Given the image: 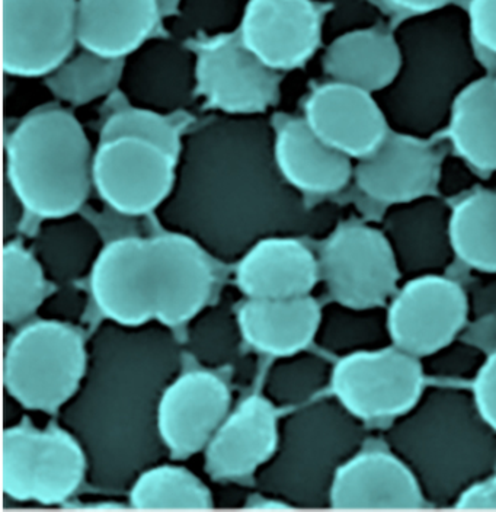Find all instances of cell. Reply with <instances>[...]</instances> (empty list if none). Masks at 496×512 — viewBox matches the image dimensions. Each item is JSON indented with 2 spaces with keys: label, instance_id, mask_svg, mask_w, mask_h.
I'll return each mask as SVG.
<instances>
[{
  "label": "cell",
  "instance_id": "6da1fadb",
  "mask_svg": "<svg viewBox=\"0 0 496 512\" xmlns=\"http://www.w3.org/2000/svg\"><path fill=\"white\" fill-rule=\"evenodd\" d=\"M262 121L223 120L188 139L168 220L220 258L302 226L296 188L281 176Z\"/></svg>",
  "mask_w": 496,
  "mask_h": 512
},
{
  "label": "cell",
  "instance_id": "7a4b0ae2",
  "mask_svg": "<svg viewBox=\"0 0 496 512\" xmlns=\"http://www.w3.org/2000/svg\"><path fill=\"white\" fill-rule=\"evenodd\" d=\"M79 396L64 419L88 459V472L105 483L133 479L158 457L160 398L178 368L171 336L158 329H102Z\"/></svg>",
  "mask_w": 496,
  "mask_h": 512
},
{
  "label": "cell",
  "instance_id": "3957f363",
  "mask_svg": "<svg viewBox=\"0 0 496 512\" xmlns=\"http://www.w3.org/2000/svg\"><path fill=\"white\" fill-rule=\"evenodd\" d=\"M383 440L434 507H453L469 486L496 470V430L469 390L427 387Z\"/></svg>",
  "mask_w": 496,
  "mask_h": 512
},
{
  "label": "cell",
  "instance_id": "277c9868",
  "mask_svg": "<svg viewBox=\"0 0 496 512\" xmlns=\"http://www.w3.org/2000/svg\"><path fill=\"white\" fill-rule=\"evenodd\" d=\"M213 281L203 248L184 233L112 240L98 265L102 299L131 325L187 322L206 306Z\"/></svg>",
  "mask_w": 496,
  "mask_h": 512
},
{
  "label": "cell",
  "instance_id": "5b68a950",
  "mask_svg": "<svg viewBox=\"0 0 496 512\" xmlns=\"http://www.w3.org/2000/svg\"><path fill=\"white\" fill-rule=\"evenodd\" d=\"M6 176L25 210L46 220L72 217L91 187V143L75 115L43 110L28 115L9 134Z\"/></svg>",
  "mask_w": 496,
  "mask_h": 512
},
{
  "label": "cell",
  "instance_id": "8992f818",
  "mask_svg": "<svg viewBox=\"0 0 496 512\" xmlns=\"http://www.w3.org/2000/svg\"><path fill=\"white\" fill-rule=\"evenodd\" d=\"M280 431L274 492L299 507H329L336 475L366 443L363 421L338 399H320L288 416Z\"/></svg>",
  "mask_w": 496,
  "mask_h": 512
},
{
  "label": "cell",
  "instance_id": "52a82bcc",
  "mask_svg": "<svg viewBox=\"0 0 496 512\" xmlns=\"http://www.w3.org/2000/svg\"><path fill=\"white\" fill-rule=\"evenodd\" d=\"M89 354L75 329L38 322L22 329L5 352L3 382L22 406L51 412L78 393Z\"/></svg>",
  "mask_w": 496,
  "mask_h": 512
},
{
  "label": "cell",
  "instance_id": "ba28073f",
  "mask_svg": "<svg viewBox=\"0 0 496 512\" xmlns=\"http://www.w3.org/2000/svg\"><path fill=\"white\" fill-rule=\"evenodd\" d=\"M86 473L85 450L70 431L3 432V492L15 501L60 504L75 494Z\"/></svg>",
  "mask_w": 496,
  "mask_h": 512
},
{
  "label": "cell",
  "instance_id": "9c48e42d",
  "mask_svg": "<svg viewBox=\"0 0 496 512\" xmlns=\"http://www.w3.org/2000/svg\"><path fill=\"white\" fill-rule=\"evenodd\" d=\"M78 0H2L3 72L44 78L72 57Z\"/></svg>",
  "mask_w": 496,
  "mask_h": 512
},
{
  "label": "cell",
  "instance_id": "30bf717a",
  "mask_svg": "<svg viewBox=\"0 0 496 512\" xmlns=\"http://www.w3.org/2000/svg\"><path fill=\"white\" fill-rule=\"evenodd\" d=\"M178 160L158 144L117 137L99 142L92 181L112 210L128 217L144 216L171 198Z\"/></svg>",
  "mask_w": 496,
  "mask_h": 512
},
{
  "label": "cell",
  "instance_id": "8fae6325",
  "mask_svg": "<svg viewBox=\"0 0 496 512\" xmlns=\"http://www.w3.org/2000/svg\"><path fill=\"white\" fill-rule=\"evenodd\" d=\"M194 50L195 94L210 110L252 115L277 104L280 75L246 48L239 30L198 41Z\"/></svg>",
  "mask_w": 496,
  "mask_h": 512
},
{
  "label": "cell",
  "instance_id": "7c38bea8",
  "mask_svg": "<svg viewBox=\"0 0 496 512\" xmlns=\"http://www.w3.org/2000/svg\"><path fill=\"white\" fill-rule=\"evenodd\" d=\"M421 358L396 347L341 358L332 371L334 396L361 421L396 418L424 392Z\"/></svg>",
  "mask_w": 496,
  "mask_h": 512
},
{
  "label": "cell",
  "instance_id": "4fadbf2b",
  "mask_svg": "<svg viewBox=\"0 0 496 512\" xmlns=\"http://www.w3.org/2000/svg\"><path fill=\"white\" fill-rule=\"evenodd\" d=\"M320 275L335 302L384 306L398 290V261L384 232L366 224L339 227L323 246Z\"/></svg>",
  "mask_w": 496,
  "mask_h": 512
},
{
  "label": "cell",
  "instance_id": "5bb4252c",
  "mask_svg": "<svg viewBox=\"0 0 496 512\" xmlns=\"http://www.w3.org/2000/svg\"><path fill=\"white\" fill-rule=\"evenodd\" d=\"M393 347L424 358L463 334L469 297L460 284L438 275L409 278L387 309Z\"/></svg>",
  "mask_w": 496,
  "mask_h": 512
},
{
  "label": "cell",
  "instance_id": "9a60e30c",
  "mask_svg": "<svg viewBox=\"0 0 496 512\" xmlns=\"http://www.w3.org/2000/svg\"><path fill=\"white\" fill-rule=\"evenodd\" d=\"M325 8L313 0H249L238 28L246 48L275 72L304 66L322 41Z\"/></svg>",
  "mask_w": 496,
  "mask_h": 512
},
{
  "label": "cell",
  "instance_id": "2e32d148",
  "mask_svg": "<svg viewBox=\"0 0 496 512\" xmlns=\"http://www.w3.org/2000/svg\"><path fill=\"white\" fill-rule=\"evenodd\" d=\"M230 408V392L216 374L192 371L168 384L158 409L163 446L174 457L203 450L219 430Z\"/></svg>",
  "mask_w": 496,
  "mask_h": 512
},
{
  "label": "cell",
  "instance_id": "e0dca14e",
  "mask_svg": "<svg viewBox=\"0 0 496 512\" xmlns=\"http://www.w3.org/2000/svg\"><path fill=\"white\" fill-rule=\"evenodd\" d=\"M303 118L323 142L357 162L376 152L390 133L373 94L335 80L310 94Z\"/></svg>",
  "mask_w": 496,
  "mask_h": 512
},
{
  "label": "cell",
  "instance_id": "ac0fdd59",
  "mask_svg": "<svg viewBox=\"0 0 496 512\" xmlns=\"http://www.w3.org/2000/svg\"><path fill=\"white\" fill-rule=\"evenodd\" d=\"M354 178L371 200L411 203L431 195L440 178V156L430 143L390 130L376 152L358 160Z\"/></svg>",
  "mask_w": 496,
  "mask_h": 512
},
{
  "label": "cell",
  "instance_id": "d6986e66",
  "mask_svg": "<svg viewBox=\"0 0 496 512\" xmlns=\"http://www.w3.org/2000/svg\"><path fill=\"white\" fill-rule=\"evenodd\" d=\"M451 208L428 195L390 206L384 235L392 246L400 274L408 278L444 274L454 259L450 239Z\"/></svg>",
  "mask_w": 496,
  "mask_h": 512
},
{
  "label": "cell",
  "instance_id": "ffe728a7",
  "mask_svg": "<svg viewBox=\"0 0 496 512\" xmlns=\"http://www.w3.org/2000/svg\"><path fill=\"white\" fill-rule=\"evenodd\" d=\"M427 505L415 476L392 451L352 457L336 475L329 496L334 510H421Z\"/></svg>",
  "mask_w": 496,
  "mask_h": 512
},
{
  "label": "cell",
  "instance_id": "44dd1931",
  "mask_svg": "<svg viewBox=\"0 0 496 512\" xmlns=\"http://www.w3.org/2000/svg\"><path fill=\"white\" fill-rule=\"evenodd\" d=\"M280 443L277 409L262 396L246 399L224 419L206 447V472L214 479L252 475L270 462Z\"/></svg>",
  "mask_w": 496,
  "mask_h": 512
},
{
  "label": "cell",
  "instance_id": "7402d4cb",
  "mask_svg": "<svg viewBox=\"0 0 496 512\" xmlns=\"http://www.w3.org/2000/svg\"><path fill=\"white\" fill-rule=\"evenodd\" d=\"M319 275V261L303 243L270 236L242 255L236 281L251 300H280L307 296Z\"/></svg>",
  "mask_w": 496,
  "mask_h": 512
},
{
  "label": "cell",
  "instance_id": "603a6c76",
  "mask_svg": "<svg viewBox=\"0 0 496 512\" xmlns=\"http://www.w3.org/2000/svg\"><path fill=\"white\" fill-rule=\"evenodd\" d=\"M281 176L300 192L334 194L354 176L352 160L316 136L304 118H287L277 128L272 144Z\"/></svg>",
  "mask_w": 496,
  "mask_h": 512
},
{
  "label": "cell",
  "instance_id": "cb8c5ba5",
  "mask_svg": "<svg viewBox=\"0 0 496 512\" xmlns=\"http://www.w3.org/2000/svg\"><path fill=\"white\" fill-rule=\"evenodd\" d=\"M158 0H78V43L83 50L126 60L158 30Z\"/></svg>",
  "mask_w": 496,
  "mask_h": 512
},
{
  "label": "cell",
  "instance_id": "d4e9b609",
  "mask_svg": "<svg viewBox=\"0 0 496 512\" xmlns=\"http://www.w3.org/2000/svg\"><path fill=\"white\" fill-rule=\"evenodd\" d=\"M402 66L403 50L398 38L377 27L339 35L323 57V69L329 78L370 94L392 86Z\"/></svg>",
  "mask_w": 496,
  "mask_h": 512
},
{
  "label": "cell",
  "instance_id": "484cf974",
  "mask_svg": "<svg viewBox=\"0 0 496 512\" xmlns=\"http://www.w3.org/2000/svg\"><path fill=\"white\" fill-rule=\"evenodd\" d=\"M322 309L307 296L251 300L239 310L243 338L265 354L290 357L302 352L318 335Z\"/></svg>",
  "mask_w": 496,
  "mask_h": 512
},
{
  "label": "cell",
  "instance_id": "4316f807",
  "mask_svg": "<svg viewBox=\"0 0 496 512\" xmlns=\"http://www.w3.org/2000/svg\"><path fill=\"white\" fill-rule=\"evenodd\" d=\"M447 137L467 165L496 172V76L472 80L456 95Z\"/></svg>",
  "mask_w": 496,
  "mask_h": 512
},
{
  "label": "cell",
  "instance_id": "83f0119b",
  "mask_svg": "<svg viewBox=\"0 0 496 512\" xmlns=\"http://www.w3.org/2000/svg\"><path fill=\"white\" fill-rule=\"evenodd\" d=\"M316 341L323 350L341 358L392 347L387 309L350 306L334 300L322 309Z\"/></svg>",
  "mask_w": 496,
  "mask_h": 512
},
{
  "label": "cell",
  "instance_id": "f1b7e54d",
  "mask_svg": "<svg viewBox=\"0 0 496 512\" xmlns=\"http://www.w3.org/2000/svg\"><path fill=\"white\" fill-rule=\"evenodd\" d=\"M454 255L472 270L496 274V191L479 190L451 208Z\"/></svg>",
  "mask_w": 496,
  "mask_h": 512
},
{
  "label": "cell",
  "instance_id": "f546056e",
  "mask_svg": "<svg viewBox=\"0 0 496 512\" xmlns=\"http://www.w3.org/2000/svg\"><path fill=\"white\" fill-rule=\"evenodd\" d=\"M134 83L142 82V88L136 89V96L142 95L147 104H181L188 96L191 82L195 83V64L182 48L169 43H159L147 48L133 64Z\"/></svg>",
  "mask_w": 496,
  "mask_h": 512
},
{
  "label": "cell",
  "instance_id": "4dcf8cb0",
  "mask_svg": "<svg viewBox=\"0 0 496 512\" xmlns=\"http://www.w3.org/2000/svg\"><path fill=\"white\" fill-rule=\"evenodd\" d=\"M131 505L137 510H208L213 496L207 486L184 467H149L131 486Z\"/></svg>",
  "mask_w": 496,
  "mask_h": 512
},
{
  "label": "cell",
  "instance_id": "1f68e13d",
  "mask_svg": "<svg viewBox=\"0 0 496 512\" xmlns=\"http://www.w3.org/2000/svg\"><path fill=\"white\" fill-rule=\"evenodd\" d=\"M124 72L126 60L105 59L83 50L47 76V85L57 98L86 105L114 91Z\"/></svg>",
  "mask_w": 496,
  "mask_h": 512
},
{
  "label": "cell",
  "instance_id": "d6a6232c",
  "mask_svg": "<svg viewBox=\"0 0 496 512\" xmlns=\"http://www.w3.org/2000/svg\"><path fill=\"white\" fill-rule=\"evenodd\" d=\"M2 290L3 320L9 325L30 318L46 299L43 265L18 243L3 248Z\"/></svg>",
  "mask_w": 496,
  "mask_h": 512
},
{
  "label": "cell",
  "instance_id": "836d02e7",
  "mask_svg": "<svg viewBox=\"0 0 496 512\" xmlns=\"http://www.w3.org/2000/svg\"><path fill=\"white\" fill-rule=\"evenodd\" d=\"M117 137H136L158 144L178 159L184 150L179 128L159 112L146 108H126L112 114L102 127L101 142Z\"/></svg>",
  "mask_w": 496,
  "mask_h": 512
},
{
  "label": "cell",
  "instance_id": "e575fe53",
  "mask_svg": "<svg viewBox=\"0 0 496 512\" xmlns=\"http://www.w3.org/2000/svg\"><path fill=\"white\" fill-rule=\"evenodd\" d=\"M287 358L274 371V395L278 402L287 405L307 402L331 384L334 367L318 355L297 352Z\"/></svg>",
  "mask_w": 496,
  "mask_h": 512
},
{
  "label": "cell",
  "instance_id": "d590c367",
  "mask_svg": "<svg viewBox=\"0 0 496 512\" xmlns=\"http://www.w3.org/2000/svg\"><path fill=\"white\" fill-rule=\"evenodd\" d=\"M41 255L51 270L72 277L80 267L85 270L95 251V232L85 224L70 223L46 230L41 236Z\"/></svg>",
  "mask_w": 496,
  "mask_h": 512
},
{
  "label": "cell",
  "instance_id": "8d00e7d4",
  "mask_svg": "<svg viewBox=\"0 0 496 512\" xmlns=\"http://www.w3.org/2000/svg\"><path fill=\"white\" fill-rule=\"evenodd\" d=\"M488 355L478 345L460 338V341L450 342L441 350L421 358V361L425 376L475 380Z\"/></svg>",
  "mask_w": 496,
  "mask_h": 512
},
{
  "label": "cell",
  "instance_id": "74e56055",
  "mask_svg": "<svg viewBox=\"0 0 496 512\" xmlns=\"http://www.w3.org/2000/svg\"><path fill=\"white\" fill-rule=\"evenodd\" d=\"M494 277L475 284L467 291L469 320L460 335L488 354L496 351V274Z\"/></svg>",
  "mask_w": 496,
  "mask_h": 512
},
{
  "label": "cell",
  "instance_id": "f35d334b",
  "mask_svg": "<svg viewBox=\"0 0 496 512\" xmlns=\"http://www.w3.org/2000/svg\"><path fill=\"white\" fill-rule=\"evenodd\" d=\"M463 8L470 43L496 54V0H466Z\"/></svg>",
  "mask_w": 496,
  "mask_h": 512
},
{
  "label": "cell",
  "instance_id": "ab89813d",
  "mask_svg": "<svg viewBox=\"0 0 496 512\" xmlns=\"http://www.w3.org/2000/svg\"><path fill=\"white\" fill-rule=\"evenodd\" d=\"M377 8L395 21H408V19L424 18L443 11L450 5H462L466 0H371Z\"/></svg>",
  "mask_w": 496,
  "mask_h": 512
},
{
  "label": "cell",
  "instance_id": "60d3db41",
  "mask_svg": "<svg viewBox=\"0 0 496 512\" xmlns=\"http://www.w3.org/2000/svg\"><path fill=\"white\" fill-rule=\"evenodd\" d=\"M473 396L480 412L496 430V351L491 352L473 380Z\"/></svg>",
  "mask_w": 496,
  "mask_h": 512
},
{
  "label": "cell",
  "instance_id": "b9f144b4",
  "mask_svg": "<svg viewBox=\"0 0 496 512\" xmlns=\"http://www.w3.org/2000/svg\"><path fill=\"white\" fill-rule=\"evenodd\" d=\"M457 510H496V473L478 480L454 502Z\"/></svg>",
  "mask_w": 496,
  "mask_h": 512
},
{
  "label": "cell",
  "instance_id": "7bdbcfd3",
  "mask_svg": "<svg viewBox=\"0 0 496 512\" xmlns=\"http://www.w3.org/2000/svg\"><path fill=\"white\" fill-rule=\"evenodd\" d=\"M179 2H181V0H158L160 15H162V18L176 14Z\"/></svg>",
  "mask_w": 496,
  "mask_h": 512
}]
</instances>
